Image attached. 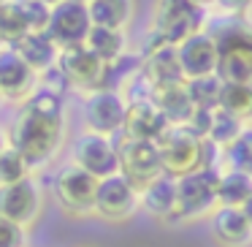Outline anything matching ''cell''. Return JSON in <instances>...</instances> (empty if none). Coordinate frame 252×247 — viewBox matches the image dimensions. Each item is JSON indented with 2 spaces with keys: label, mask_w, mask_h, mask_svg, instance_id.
I'll return each mask as SVG.
<instances>
[{
  "label": "cell",
  "mask_w": 252,
  "mask_h": 247,
  "mask_svg": "<svg viewBox=\"0 0 252 247\" xmlns=\"http://www.w3.org/2000/svg\"><path fill=\"white\" fill-rule=\"evenodd\" d=\"M8 144L28 160L30 169H44L65 139V104L63 95L38 87L22 101V111L8 128Z\"/></svg>",
  "instance_id": "6da1fadb"
},
{
  "label": "cell",
  "mask_w": 252,
  "mask_h": 247,
  "mask_svg": "<svg viewBox=\"0 0 252 247\" xmlns=\"http://www.w3.org/2000/svg\"><path fill=\"white\" fill-rule=\"evenodd\" d=\"M212 35L217 44V76L222 82L252 84V28L233 19Z\"/></svg>",
  "instance_id": "7a4b0ae2"
},
{
  "label": "cell",
  "mask_w": 252,
  "mask_h": 247,
  "mask_svg": "<svg viewBox=\"0 0 252 247\" xmlns=\"http://www.w3.org/2000/svg\"><path fill=\"white\" fill-rule=\"evenodd\" d=\"M209 149L212 144L203 141L198 133H192L187 125H171L165 136L158 141L160 166L168 176H185L195 169H203L209 163Z\"/></svg>",
  "instance_id": "3957f363"
},
{
  "label": "cell",
  "mask_w": 252,
  "mask_h": 247,
  "mask_svg": "<svg viewBox=\"0 0 252 247\" xmlns=\"http://www.w3.org/2000/svg\"><path fill=\"white\" fill-rule=\"evenodd\" d=\"M206 28V8L192 0H158L152 17L155 44H182L192 33Z\"/></svg>",
  "instance_id": "277c9868"
},
{
  "label": "cell",
  "mask_w": 252,
  "mask_h": 247,
  "mask_svg": "<svg viewBox=\"0 0 252 247\" xmlns=\"http://www.w3.org/2000/svg\"><path fill=\"white\" fill-rule=\"evenodd\" d=\"M217 174L214 166H203L185 176H176V223L209 217L217 204Z\"/></svg>",
  "instance_id": "5b68a950"
},
{
  "label": "cell",
  "mask_w": 252,
  "mask_h": 247,
  "mask_svg": "<svg viewBox=\"0 0 252 247\" xmlns=\"http://www.w3.org/2000/svg\"><path fill=\"white\" fill-rule=\"evenodd\" d=\"M55 68L60 73V79L65 82V87H73L79 93L109 87V66L100 57H95L84 44L60 49L57 52Z\"/></svg>",
  "instance_id": "8992f818"
},
{
  "label": "cell",
  "mask_w": 252,
  "mask_h": 247,
  "mask_svg": "<svg viewBox=\"0 0 252 247\" xmlns=\"http://www.w3.org/2000/svg\"><path fill=\"white\" fill-rule=\"evenodd\" d=\"M95 190H98V179L73 163L63 166L52 176V196H55V201L60 204V209H65L68 214H76V217L93 214Z\"/></svg>",
  "instance_id": "52a82bcc"
},
{
  "label": "cell",
  "mask_w": 252,
  "mask_h": 247,
  "mask_svg": "<svg viewBox=\"0 0 252 247\" xmlns=\"http://www.w3.org/2000/svg\"><path fill=\"white\" fill-rule=\"evenodd\" d=\"M71 163L93 174L95 179H103L120 171V160H117V141L114 136H103L84 128L82 133L73 136L71 144Z\"/></svg>",
  "instance_id": "ba28073f"
},
{
  "label": "cell",
  "mask_w": 252,
  "mask_h": 247,
  "mask_svg": "<svg viewBox=\"0 0 252 247\" xmlns=\"http://www.w3.org/2000/svg\"><path fill=\"white\" fill-rule=\"evenodd\" d=\"M125 109L127 98L122 90L117 87H98L84 93V125L87 131L103 133V136H117L122 133V122H125Z\"/></svg>",
  "instance_id": "9c48e42d"
},
{
  "label": "cell",
  "mask_w": 252,
  "mask_h": 247,
  "mask_svg": "<svg viewBox=\"0 0 252 247\" xmlns=\"http://www.w3.org/2000/svg\"><path fill=\"white\" fill-rule=\"evenodd\" d=\"M138 212V187H133L125 176L117 171L111 176L98 179L93 214L106 223H125Z\"/></svg>",
  "instance_id": "30bf717a"
},
{
  "label": "cell",
  "mask_w": 252,
  "mask_h": 247,
  "mask_svg": "<svg viewBox=\"0 0 252 247\" xmlns=\"http://www.w3.org/2000/svg\"><path fill=\"white\" fill-rule=\"evenodd\" d=\"M41 212H44V187L33 174L14 185L0 187V217L30 228L38 223Z\"/></svg>",
  "instance_id": "8fae6325"
},
{
  "label": "cell",
  "mask_w": 252,
  "mask_h": 247,
  "mask_svg": "<svg viewBox=\"0 0 252 247\" xmlns=\"http://www.w3.org/2000/svg\"><path fill=\"white\" fill-rule=\"evenodd\" d=\"M117 160H120V174L138 190L144 185H149L155 176L163 174L160 152L155 141H138V139H127L120 133V139H117Z\"/></svg>",
  "instance_id": "7c38bea8"
},
{
  "label": "cell",
  "mask_w": 252,
  "mask_h": 247,
  "mask_svg": "<svg viewBox=\"0 0 252 247\" xmlns=\"http://www.w3.org/2000/svg\"><path fill=\"white\" fill-rule=\"evenodd\" d=\"M90 28V14L84 3H76V0H60L55 3L49 11V22H46V38L57 46V49H68V46L84 44Z\"/></svg>",
  "instance_id": "4fadbf2b"
},
{
  "label": "cell",
  "mask_w": 252,
  "mask_h": 247,
  "mask_svg": "<svg viewBox=\"0 0 252 247\" xmlns=\"http://www.w3.org/2000/svg\"><path fill=\"white\" fill-rule=\"evenodd\" d=\"M168 120L163 117V111L155 106V101L147 95H136L127 101L125 109V122H122V136L127 139H138V141H155L165 136L168 131Z\"/></svg>",
  "instance_id": "5bb4252c"
},
{
  "label": "cell",
  "mask_w": 252,
  "mask_h": 247,
  "mask_svg": "<svg viewBox=\"0 0 252 247\" xmlns=\"http://www.w3.org/2000/svg\"><path fill=\"white\" fill-rule=\"evenodd\" d=\"M179 55L182 76L185 82L190 79H203V76H217V44H214L212 30H198L182 44H176Z\"/></svg>",
  "instance_id": "9a60e30c"
},
{
  "label": "cell",
  "mask_w": 252,
  "mask_h": 247,
  "mask_svg": "<svg viewBox=\"0 0 252 247\" xmlns=\"http://www.w3.org/2000/svg\"><path fill=\"white\" fill-rule=\"evenodd\" d=\"M35 76L25 60L14 52V46L0 44V95L8 101H25L35 90Z\"/></svg>",
  "instance_id": "2e32d148"
},
{
  "label": "cell",
  "mask_w": 252,
  "mask_h": 247,
  "mask_svg": "<svg viewBox=\"0 0 252 247\" xmlns=\"http://www.w3.org/2000/svg\"><path fill=\"white\" fill-rule=\"evenodd\" d=\"M141 79L149 90L165 87V84L185 82L174 44H152L147 49V57L141 60Z\"/></svg>",
  "instance_id": "e0dca14e"
},
{
  "label": "cell",
  "mask_w": 252,
  "mask_h": 247,
  "mask_svg": "<svg viewBox=\"0 0 252 247\" xmlns=\"http://www.w3.org/2000/svg\"><path fill=\"white\" fill-rule=\"evenodd\" d=\"M212 236L222 247H250L252 225L241 207H217L212 214Z\"/></svg>",
  "instance_id": "ac0fdd59"
},
{
  "label": "cell",
  "mask_w": 252,
  "mask_h": 247,
  "mask_svg": "<svg viewBox=\"0 0 252 247\" xmlns=\"http://www.w3.org/2000/svg\"><path fill=\"white\" fill-rule=\"evenodd\" d=\"M138 209L155 220H174L176 214V176L160 174L138 190Z\"/></svg>",
  "instance_id": "d6986e66"
},
{
  "label": "cell",
  "mask_w": 252,
  "mask_h": 247,
  "mask_svg": "<svg viewBox=\"0 0 252 247\" xmlns=\"http://www.w3.org/2000/svg\"><path fill=\"white\" fill-rule=\"evenodd\" d=\"M149 98L163 111L168 125H190L192 114H195V106H192L190 93H187V82H176V84L149 90Z\"/></svg>",
  "instance_id": "ffe728a7"
},
{
  "label": "cell",
  "mask_w": 252,
  "mask_h": 247,
  "mask_svg": "<svg viewBox=\"0 0 252 247\" xmlns=\"http://www.w3.org/2000/svg\"><path fill=\"white\" fill-rule=\"evenodd\" d=\"M14 52L25 60V66L35 73V76H44L55 68L57 63V46L46 38V33H28L25 38H19L14 44Z\"/></svg>",
  "instance_id": "44dd1931"
},
{
  "label": "cell",
  "mask_w": 252,
  "mask_h": 247,
  "mask_svg": "<svg viewBox=\"0 0 252 247\" xmlns=\"http://www.w3.org/2000/svg\"><path fill=\"white\" fill-rule=\"evenodd\" d=\"M87 14L95 28L127 30L136 17V0H90Z\"/></svg>",
  "instance_id": "7402d4cb"
},
{
  "label": "cell",
  "mask_w": 252,
  "mask_h": 247,
  "mask_svg": "<svg viewBox=\"0 0 252 247\" xmlns=\"http://www.w3.org/2000/svg\"><path fill=\"white\" fill-rule=\"evenodd\" d=\"M84 46L93 52L95 57L106 63V66H117V63L125 57L127 49V35L125 30H111V28H90L87 38H84Z\"/></svg>",
  "instance_id": "603a6c76"
},
{
  "label": "cell",
  "mask_w": 252,
  "mask_h": 247,
  "mask_svg": "<svg viewBox=\"0 0 252 247\" xmlns=\"http://www.w3.org/2000/svg\"><path fill=\"white\" fill-rule=\"evenodd\" d=\"M252 196V174L239 169H225L217 174V204L220 207H241Z\"/></svg>",
  "instance_id": "cb8c5ba5"
},
{
  "label": "cell",
  "mask_w": 252,
  "mask_h": 247,
  "mask_svg": "<svg viewBox=\"0 0 252 247\" xmlns=\"http://www.w3.org/2000/svg\"><path fill=\"white\" fill-rule=\"evenodd\" d=\"M244 128H247V122H241V120H236V117H230V114H225L222 109H209V120H206V141L212 144L214 149H225V147H230V144L236 141V139L244 133Z\"/></svg>",
  "instance_id": "d4e9b609"
},
{
  "label": "cell",
  "mask_w": 252,
  "mask_h": 247,
  "mask_svg": "<svg viewBox=\"0 0 252 247\" xmlns=\"http://www.w3.org/2000/svg\"><path fill=\"white\" fill-rule=\"evenodd\" d=\"M217 109L225 114L236 117V120L252 122V84H239V82H222L217 98Z\"/></svg>",
  "instance_id": "484cf974"
},
{
  "label": "cell",
  "mask_w": 252,
  "mask_h": 247,
  "mask_svg": "<svg viewBox=\"0 0 252 247\" xmlns=\"http://www.w3.org/2000/svg\"><path fill=\"white\" fill-rule=\"evenodd\" d=\"M28 33L30 30H28V22H25V17H22L19 3L17 0H6V3L0 6V44L14 46Z\"/></svg>",
  "instance_id": "4316f807"
},
{
  "label": "cell",
  "mask_w": 252,
  "mask_h": 247,
  "mask_svg": "<svg viewBox=\"0 0 252 247\" xmlns=\"http://www.w3.org/2000/svg\"><path fill=\"white\" fill-rule=\"evenodd\" d=\"M30 174H33V169L28 166V160H25L11 144H6L3 152H0V187L14 185V182L25 179V176H30Z\"/></svg>",
  "instance_id": "83f0119b"
},
{
  "label": "cell",
  "mask_w": 252,
  "mask_h": 247,
  "mask_svg": "<svg viewBox=\"0 0 252 247\" xmlns=\"http://www.w3.org/2000/svg\"><path fill=\"white\" fill-rule=\"evenodd\" d=\"M220 87H222L220 76H203L187 82V93H190V101L195 109H214L220 98Z\"/></svg>",
  "instance_id": "f1b7e54d"
},
{
  "label": "cell",
  "mask_w": 252,
  "mask_h": 247,
  "mask_svg": "<svg viewBox=\"0 0 252 247\" xmlns=\"http://www.w3.org/2000/svg\"><path fill=\"white\" fill-rule=\"evenodd\" d=\"M222 152H225V160H228V169H239L252 174V128L247 125L244 133L230 147H225Z\"/></svg>",
  "instance_id": "f546056e"
},
{
  "label": "cell",
  "mask_w": 252,
  "mask_h": 247,
  "mask_svg": "<svg viewBox=\"0 0 252 247\" xmlns=\"http://www.w3.org/2000/svg\"><path fill=\"white\" fill-rule=\"evenodd\" d=\"M17 3H19V8H22V17H25V22H28L30 33H44L46 22H49L52 6L38 3V0H17Z\"/></svg>",
  "instance_id": "4dcf8cb0"
},
{
  "label": "cell",
  "mask_w": 252,
  "mask_h": 247,
  "mask_svg": "<svg viewBox=\"0 0 252 247\" xmlns=\"http://www.w3.org/2000/svg\"><path fill=\"white\" fill-rule=\"evenodd\" d=\"M28 245V228L0 217V247H25Z\"/></svg>",
  "instance_id": "1f68e13d"
},
{
  "label": "cell",
  "mask_w": 252,
  "mask_h": 247,
  "mask_svg": "<svg viewBox=\"0 0 252 247\" xmlns=\"http://www.w3.org/2000/svg\"><path fill=\"white\" fill-rule=\"evenodd\" d=\"M217 6L222 8L225 14H230V17H244L247 11L252 8V0H217Z\"/></svg>",
  "instance_id": "d6a6232c"
},
{
  "label": "cell",
  "mask_w": 252,
  "mask_h": 247,
  "mask_svg": "<svg viewBox=\"0 0 252 247\" xmlns=\"http://www.w3.org/2000/svg\"><path fill=\"white\" fill-rule=\"evenodd\" d=\"M241 212H244V214H247V220H250V225H252V196H250V198H247V201H244V204H241Z\"/></svg>",
  "instance_id": "836d02e7"
},
{
  "label": "cell",
  "mask_w": 252,
  "mask_h": 247,
  "mask_svg": "<svg viewBox=\"0 0 252 247\" xmlns=\"http://www.w3.org/2000/svg\"><path fill=\"white\" fill-rule=\"evenodd\" d=\"M8 144V133H6V128L0 125V152H3V147Z\"/></svg>",
  "instance_id": "e575fe53"
},
{
  "label": "cell",
  "mask_w": 252,
  "mask_h": 247,
  "mask_svg": "<svg viewBox=\"0 0 252 247\" xmlns=\"http://www.w3.org/2000/svg\"><path fill=\"white\" fill-rule=\"evenodd\" d=\"M192 3H198L201 8H209V6H217V0H192Z\"/></svg>",
  "instance_id": "d590c367"
},
{
  "label": "cell",
  "mask_w": 252,
  "mask_h": 247,
  "mask_svg": "<svg viewBox=\"0 0 252 247\" xmlns=\"http://www.w3.org/2000/svg\"><path fill=\"white\" fill-rule=\"evenodd\" d=\"M38 3H46V6H55V3H60V0H38Z\"/></svg>",
  "instance_id": "8d00e7d4"
},
{
  "label": "cell",
  "mask_w": 252,
  "mask_h": 247,
  "mask_svg": "<svg viewBox=\"0 0 252 247\" xmlns=\"http://www.w3.org/2000/svg\"><path fill=\"white\" fill-rule=\"evenodd\" d=\"M76 3H84V6H87V3H90V0H76Z\"/></svg>",
  "instance_id": "74e56055"
},
{
  "label": "cell",
  "mask_w": 252,
  "mask_h": 247,
  "mask_svg": "<svg viewBox=\"0 0 252 247\" xmlns=\"http://www.w3.org/2000/svg\"><path fill=\"white\" fill-rule=\"evenodd\" d=\"M0 101H3V95H0Z\"/></svg>",
  "instance_id": "f35d334b"
}]
</instances>
